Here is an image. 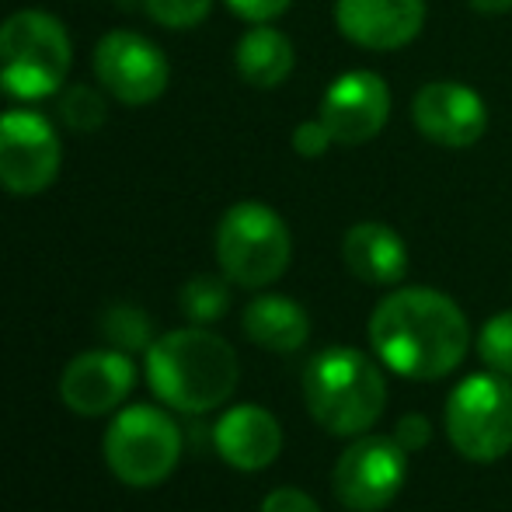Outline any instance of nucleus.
Wrapping results in <instances>:
<instances>
[{"label": "nucleus", "instance_id": "f257e3e1", "mask_svg": "<svg viewBox=\"0 0 512 512\" xmlns=\"http://www.w3.org/2000/svg\"><path fill=\"white\" fill-rule=\"evenodd\" d=\"M370 345L401 377L439 380L464 363L471 324L446 293L429 286H405L373 310Z\"/></svg>", "mask_w": 512, "mask_h": 512}, {"label": "nucleus", "instance_id": "f03ea898", "mask_svg": "<svg viewBox=\"0 0 512 512\" xmlns=\"http://www.w3.org/2000/svg\"><path fill=\"white\" fill-rule=\"evenodd\" d=\"M237 373L241 370L230 342L203 324L168 331L147 349L150 391L185 415H206L230 401Z\"/></svg>", "mask_w": 512, "mask_h": 512}, {"label": "nucleus", "instance_id": "7ed1b4c3", "mask_svg": "<svg viewBox=\"0 0 512 512\" xmlns=\"http://www.w3.org/2000/svg\"><path fill=\"white\" fill-rule=\"evenodd\" d=\"M307 411L331 436H363L387 405V380L366 352L331 345L317 352L304 373Z\"/></svg>", "mask_w": 512, "mask_h": 512}, {"label": "nucleus", "instance_id": "20e7f679", "mask_svg": "<svg viewBox=\"0 0 512 512\" xmlns=\"http://www.w3.org/2000/svg\"><path fill=\"white\" fill-rule=\"evenodd\" d=\"M74 42L56 14L25 7L0 21V91L14 102H42L67 84Z\"/></svg>", "mask_w": 512, "mask_h": 512}, {"label": "nucleus", "instance_id": "39448f33", "mask_svg": "<svg viewBox=\"0 0 512 512\" xmlns=\"http://www.w3.org/2000/svg\"><path fill=\"white\" fill-rule=\"evenodd\" d=\"M293 258V237L286 220L258 199L234 203L216 227V262L230 283L244 290L272 286Z\"/></svg>", "mask_w": 512, "mask_h": 512}, {"label": "nucleus", "instance_id": "423d86ee", "mask_svg": "<svg viewBox=\"0 0 512 512\" xmlns=\"http://www.w3.org/2000/svg\"><path fill=\"white\" fill-rule=\"evenodd\" d=\"M105 464L122 485L154 488L178 467L182 429L168 411L154 405L119 408L105 432Z\"/></svg>", "mask_w": 512, "mask_h": 512}, {"label": "nucleus", "instance_id": "0eeeda50", "mask_svg": "<svg viewBox=\"0 0 512 512\" xmlns=\"http://www.w3.org/2000/svg\"><path fill=\"white\" fill-rule=\"evenodd\" d=\"M446 436L460 457L492 464L512 450V384L502 373H471L446 398Z\"/></svg>", "mask_w": 512, "mask_h": 512}, {"label": "nucleus", "instance_id": "6e6552de", "mask_svg": "<svg viewBox=\"0 0 512 512\" xmlns=\"http://www.w3.org/2000/svg\"><path fill=\"white\" fill-rule=\"evenodd\" d=\"M63 143L56 126L35 108L0 112V189L11 196H42L56 182Z\"/></svg>", "mask_w": 512, "mask_h": 512}, {"label": "nucleus", "instance_id": "1a4fd4ad", "mask_svg": "<svg viewBox=\"0 0 512 512\" xmlns=\"http://www.w3.org/2000/svg\"><path fill=\"white\" fill-rule=\"evenodd\" d=\"M95 67V81L108 98L122 105H154L157 98L168 91L171 67L168 56L157 42L147 35L129 32V28H115L105 32L91 56Z\"/></svg>", "mask_w": 512, "mask_h": 512}, {"label": "nucleus", "instance_id": "9d476101", "mask_svg": "<svg viewBox=\"0 0 512 512\" xmlns=\"http://www.w3.org/2000/svg\"><path fill=\"white\" fill-rule=\"evenodd\" d=\"M408 474V450L394 436H359L338 457L331 488L352 512H377L398 499Z\"/></svg>", "mask_w": 512, "mask_h": 512}, {"label": "nucleus", "instance_id": "9b49d317", "mask_svg": "<svg viewBox=\"0 0 512 512\" xmlns=\"http://www.w3.org/2000/svg\"><path fill=\"white\" fill-rule=\"evenodd\" d=\"M391 88L377 70H345L328 84L317 119L342 147H363L384 133L391 119Z\"/></svg>", "mask_w": 512, "mask_h": 512}, {"label": "nucleus", "instance_id": "f8f14e48", "mask_svg": "<svg viewBox=\"0 0 512 512\" xmlns=\"http://www.w3.org/2000/svg\"><path fill=\"white\" fill-rule=\"evenodd\" d=\"M411 122L436 147L467 150L485 136L488 105L464 81H429L411 98Z\"/></svg>", "mask_w": 512, "mask_h": 512}, {"label": "nucleus", "instance_id": "ddd939ff", "mask_svg": "<svg viewBox=\"0 0 512 512\" xmlns=\"http://www.w3.org/2000/svg\"><path fill=\"white\" fill-rule=\"evenodd\" d=\"M136 384V366L129 352L119 349H91L70 359L60 377V398L74 415L102 418L126 405Z\"/></svg>", "mask_w": 512, "mask_h": 512}, {"label": "nucleus", "instance_id": "4468645a", "mask_svg": "<svg viewBox=\"0 0 512 512\" xmlns=\"http://www.w3.org/2000/svg\"><path fill=\"white\" fill-rule=\"evenodd\" d=\"M425 0H335V28L352 46L394 53L415 42L425 28Z\"/></svg>", "mask_w": 512, "mask_h": 512}, {"label": "nucleus", "instance_id": "2eb2a0df", "mask_svg": "<svg viewBox=\"0 0 512 512\" xmlns=\"http://www.w3.org/2000/svg\"><path fill=\"white\" fill-rule=\"evenodd\" d=\"M216 453L234 471H265L283 450V429L276 415L258 405H237L220 415L213 429Z\"/></svg>", "mask_w": 512, "mask_h": 512}, {"label": "nucleus", "instance_id": "dca6fc26", "mask_svg": "<svg viewBox=\"0 0 512 512\" xmlns=\"http://www.w3.org/2000/svg\"><path fill=\"white\" fill-rule=\"evenodd\" d=\"M342 262L359 283L398 286L408 272L405 237L380 220L352 223L342 237Z\"/></svg>", "mask_w": 512, "mask_h": 512}, {"label": "nucleus", "instance_id": "f3484780", "mask_svg": "<svg viewBox=\"0 0 512 512\" xmlns=\"http://www.w3.org/2000/svg\"><path fill=\"white\" fill-rule=\"evenodd\" d=\"M234 67L248 88L272 91L290 81L293 67H297V49L279 28L251 25L234 46Z\"/></svg>", "mask_w": 512, "mask_h": 512}, {"label": "nucleus", "instance_id": "a211bd4d", "mask_svg": "<svg viewBox=\"0 0 512 512\" xmlns=\"http://www.w3.org/2000/svg\"><path fill=\"white\" fill-rule=\"evenodd\" d=\"M244 335L269 352H297L310 338V317L297 300L283 293H262L244 307Z\"/></svg>", "mask_w": 512, "mask_h": 512}, {"label": "nucleus", "instance_id": "6ab92c4d", "mask_svg": "<svg viewBox=\"0 0 512 512\" xmlns=\"http://www.w3.org/2000/svg\"><path fill=\"white\" fill-rule=\"evenodd\" d=\"M230 279L227 276H192L189 283L182 286L178 293V304H182V314L196 324H209V321H220L230 307Z\"/></svg>", "mask_w": 512, "mask_h": 512}, {"label": "nucleus", "instance_id": "aec40b11", "mask_svg": "<svg viewBox=\"0 0 512 512\" xmlns=\"http://www.w3.org/2000/svg\"><path fill=\"white\" fill-rule=\"evenodd\" d=\"M102 335L112 342V349H119V352H147L150 345H154L150 317L133 304L108 307L102 317Z\"/></svg>", "mask_w": 512, "mask_h": 512}, {"label": "nucleus", "instance_id": "412c9836", "mask_svg": "<svg viewBox=\"0 0 512 512\" xmlns=\"http://www.w3.org/2000/svg\"><path fill=\"white\" fill-rule=\"evenodd\" d=\"M60 119L77 133H95L108 119L105 95L91 84H74L60 95Z\"/></svg>", "mask_w": 512, "mask_h": 512}, {"label": "nucleus", "instance_id": "4be33fe9", "mask_svg": "<svg viewBox=\"0 0 512 512\" xmlns=\"http://www.w3.org/2000/svg\"><path fill=\"white\" fill-rule=\"evenodd\" d=\"M478 352H481V363L492 373L512 377V310L488 317L478 335Z\"/></svg>", "mask_w": 512, "mask_h": 512}, {"label": "nucleus", "instance_id": "5701e85b", "mask_svg": "<svg viewBox=\"0 0 512 512\" xmlns=\"http://www.w3.org/2000/svg\"><path fill=\"white\" fill-rule=\"evenodd\" d=\"M213 11V0H143V14L168 32L199 28Z\"/></svg>", "mask_w": 512, "mask_h": 512}, {"label": "nucleus", "instance_id": "b1692460", "mask_svg": "<svg viewBox=\"0 0 512 512\" xmlns=\"http://www.w3.org/2000/svg\"><path fill=\"white\" fill-rule=\"evenodd\" d=\"M331 147H335V136H331V129L324 126L321 119H304L293 129V150H297L300 157H307V161L324 157Z\"/></svg>", "mask_w": 512, "mask_h": 512}, {"label": "nucleus", "instance_id": "393cba45", "mask_svg": "<svg viewBox=\"0 0 512 512\" xmlns=\"http://www.w3.org/2000/svg\"><path fill=\"white\" fill-rule=\"evenodd\" d=\"M230 11L241 21H251V25H269V21L283 18L293 7V0H223Z\"/></svg>", "mask_w": 512, "mask_h": 512}, {"label": "nucleus", "instance_id": "a878e982", "mask_svg": "<svg viewBox=\"0 0 512 512\" xmlns=\"http://www.w3.org/2000/svg\"><path fill=\"white\" fill-rule=\"evenodd\" d=\"M432 436V425L425 415H418V411H411V415H401L398 418V429H394V439H398L401 446H405L408 453L422 450L425 443H429Z\"/></svg>", "mask_w": 512, "mask_h": 512}, {"label": "nucleus", "instance_id": "bb28decb", "mask_svg": "<svg viewBox=\"0 0 512 512\" xmlns=\"http://www.w3.org/2000/svg\"><path fill=\"white\" fill-rule=\"evenodd\" d=\"M262 512H321L317 502L310 499L300 488H276V492L265 495Z\"/></svg>", "mask_w": 512, "mask_h": 512}, {"label": "nucleus", "instance_id": "cd10ccee", "mask_svg": "<svg viewBox=\"0 0 512 512\" xmlns=\"http://www.w3.org/2000/svg\"><path fill=\"white\" fill-rule=\"evenodd\" d=\"M467 7L478 14H509L512 0H467Z\"/></svg>", "mask_w": 512, "mask_h": 512}]
</instances>
